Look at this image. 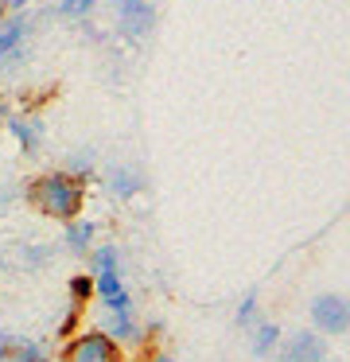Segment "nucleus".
Returning a JSON list of instances; mask_svg holds the SVG:
<instances>
[{"mask_svg":"<svg viewBox=\"0 0 350 362\" xmlns=\"http://www.w3.org/2000/svg\"><path fill=\"white\" fill-rule=\"evenodd\" d=\"M23 199L35 206L39 214L47 218H59V222H74L78 211L86 203V187L82 180L66 172H47V175H35V180L23 187Z\"/></svg>","mask_w":350,"mask_h":362,"instance_id":"nucleus-1","label":"nucleus"},{"mask_svg":"<svg viewBox=\"0 0 350 362\" xmlns=\"http://www.w3.org/2000/svg\"><path fill=\"white\" fill-rule=\"evenodd\" d=\"M93 269H98V281H93V292H101L109 312H129V292H124L121 276H117V250L113 245H101L93 253Z\"/></svg>","mask_w":350,"mask_h":362,"instance_id":"nucleus-2","label":"nucleus"},{"mask_svg":"<svg viewBox=\"0 0 350 362\" xmlns=\"http://www.w3.org/2000/svg\"><path fill=\"white\" fill-rule=\"evenodd\" d=\"M311 323H315L319 335H342L350 327V304L339 292H323V296L311 300Z\"/></svg>","mask_w":350,"mask_h":362,"instance_id":"nucleus-3","label":"nucleus"},{"mask_svg":"<svg viewBox=\"0 0 350 362\" xmlns=\"http://www.w3.org/2000/svg\"><path fill=\"white\" fill-rule=\"evenodd\" d=\"M66 362H124V354L117 339H109L105 331H90L66 346Z\"/></svg>","mask_w":350,"mask_h":362,"instance_id":"nucleus-4","label":"nucleus"},{"mask_svg":"<svg viewBox=\"0 0 350 362\" xmlns=\"http://www.w3.org/2000/svg\"><path fill=\"white\" fill-rule=\"evenodd\" d=\"M323 358H327V343L319 331H296L280 346V362H323Z\"/></svg>","mask_w":350,"mask_h":362,"instance_id":"nucleus-5","label":"nucleus"},{"mask_svg":"<svg viewBox=\"0 0 350 362\" xmlns=\"http://www.w3.org/2000/svg\"><path fill=\"white\" fill-rule=\"evenodd\" d=\"M156 28V8L144 0H121V32L124 40H144Z\"/></svg>","mask_w":350,"mask_h":362,"instance_id":"nucleus-6","label":"nucleus"},{"mask_svg":"<svg viewBox=\"0 0 350 362\" xmlns=\"http://www.w3.org/2000/svg\"><path fill=\"white\" fill-rule=\"evenodd\" d=\"M28 28H31L28 16H16V20H8V24L0 28V71H4V66H20Z\"/></svg>","mask_w":350,"mask_h":362,"instance_id":"nucleus-7","label":"nucleus"},{"mask_svg":"<svg viewBox=\"0 0 350 362\" xmlns=\"http://www.w3.org/2000/svg\"><path fill=\"white\" fill-rule=\"evenodd\" d=\"M4 125H8V133L16 136V144L23 148V156H35V152L43 148V121H35V117H8Z\"/></svg>","mask_w":350,"mask_h":362,"instance_id":"nucleus-8","label":"nucleus"},{"mask_svg":"<svg viewBox=\"0 0 350 362\" xmlns=\"http://www.w3.org/2000/svg\"><path fill=\"white\" fill-rule=\"evenodd\" d=\"M109 187H113V195L132 199V195L144 191V175H140V168H132V164H113L109 168Z\"/></svg>","mask_w":350,"mask_h":362,"instance_id":"nucleus-9","label":"nucleus"},{"mask_svg":"<svg viewBox=\"0 0 350 362\" xmlns=\"http://www.w3.org/2000/svg\"><path fill=\"white\" fill-rule=\"evenodd\" d=\"M93 234H98V226L93 222H66V234H62V242H66L70 253H86L93 245Z\"/></svg>","mask_w":350,"mask_h":362,"instance_id":"nucleus-10","label":"nucleus"},{"mask_svg":"<svg viewBox=\"0 0 350 362\" xmlns=\"http://www.w3.org/2000/svg\"><path fill=\"white\" fill-rule=\"evenodd\" d=\"M62 172H66V175H74V180H90V175H93V152L90 148H82V152H74V160H70V164L66 168H62Z\"/></svg>","mask_w":350,"mask_h":362,"instance_id":"nucleus-11","label":"nucleus"},{"mask_svg":"<svg viewBox=\"0 0 350 362\" xmlns=\"http://www.w3.org/2000/svg\"><path fill=\"white\" fill-rule=\"evenodd\" d=\"M109 339H136V323H132L129 312H113V320H109Z\"/></svg>","mask_w":350,"mask_h":362,"instance_id":"nucleus-12","label":"nucleus"},{"mask_svg":"<svg viewBox=\"0 0 350 362\" xmlns=\"http://www.w3.org/2000/svg\"><path fill=\"white\" fill-rule=\"evenodd\" d=\"M93 4H98V0H59V16L82 20V16H90V12H93Z\"/></svg>","mask_w":350,"mask_h":362,"instance_id":"nucleus-13","label":"nucleus"},{"mask_svg":"<svg viewBox=\"0 0 350 362\" xmlns=\"http://www.w3.org/2000/svg\"><path fill=\"white\" fill-rule=\"evenodd\" d=\"M276 339H280V331L272 327V323H264V327L253 335V354H269L272 346H276Z\"/></svg>","mask_w":350,"mask_h":362,"instance_id":"nucleus-14","label":"nucleus"},{"mask_svg":"<svg viewBox=\"0 0 350 362\" xmlns=\"http://www.w3.org/2000/svg\"><path fill=\"white\" fill-rule=\"evenodd\" d=\"M20 362H47V351H43V343H20Z\"/></svg>","mask_w":350,"mask_h":362,"instance_id":"nucleus-15","label":"nucleus"},{"mask_svg":"<svg viewBox=\"0 0 350 362\" xmlns=\"http://www.w3.org/2000/svg\"><path fill=\"white\" fill-rule=\"evenodd\" d=\"M70 292H74L78 304H82V300H90L93 296V276H74V281H70Z\"/></svg>","mask_w":350,"mask_h":362,"instance_id":"nucleus-16","label":"nucleus"},{"mask_svg":"<svg viewBox=\"0 0 350 362\" xmlns=\"http://www.w3.org/2000/svg\"><path fill=\"white\" fill-rule=\"evenodd\" d=\"M16 199H20V191L8 187V183H0V211H8V206H12Z\"/></svg>","mask_w":350,"mask_h":362,"instance_id":"nucleus-17","label":"nucleus"},{"mask_svg":"<svg viewBox=\"0 0 350 362\" xmlns=\"http://www.w3.org/2000/svg\"><path fill=\"white\" fill-rule=\"evenodd\" d=\"M253 308H257V296H245V304H241V312H238V323L253 320Z\"/></svg>","mask_w":350,"mask_h":362,"instance_id":"nucleus-18","label":"nucleus"},{"mask_svg":"<svg viewBox=\"0 0 350 362\" xmlns=\"http://www.w3.org/2000/svg\"><path fill=\"white\" fill-rule=\"evenodd\" d=\"M4 121H8V98L0 94V125H4Z\"/></svg>","mask_w":350,"mask_h":362,"instance_id":"nucleus-19","label":"nucleus"},{"mask_svg":"<svg viewBox=\"0 0 350 362\" xmlns=\"http://www.w3.org/2000/svg\"><path fill=\"white\" fill-rule=\"evenodd\" d=\"M4 358H8V339L0 335V362H4Z\"/></svg>","mask_w":350,"mask_h":362,"instance_id":"nucleus-20","label":"nucleus"},{"mask_svg":"<svg viewBox=\"0 0 350 362\" xmlns=\"http://www.w3.org/2000/svg\"><path fill=\"white\" fill-rule=\"evenodd\" d=\"M4 4H8V8H16V12H20L23 4H28V0H4Z\"/></svg>","mask_w":350,"mask_h":362,"instance_id":"nucleus-21","label":"nucleus"},{"mask_svg":"<svg viewBox=\"0 0 350 362\" xmlns=\"http://www.w3.org/2000/svg\"><path fill=\"white\" fill-rule=\"evenodd\" d=\"M160 362H171V358H160Z\"/></svg>","mask_w":350,"mask_h":362,"instance_id":"nucleus-22","label":"nucleus"},{"mask_svg":"<svg viewBox=\"0 0 350 362\" xmlns=\"http://www.w3.org/2000/svg\"><path fill=\"white\" fill-rule=\"evenodd\" d=\"M144 4H152V0H144Z\"/></svg>","mask_w":350,"mask_h":362,"instance_id":"nucleus-23","label":"nucleus"},{"mask_svg":"<svg viewBox=\"0 0 350 362\" xmlns=\"http://www.w3.org/2000/svg\"><path fill=\"white\" fill-rule=\"evenodd\" d=\"M0 4H4V0H0Z\"/></svg>","mask_w":350,"mask_h":362,"instance_id":"nucleus-24","label":"nucleus"}]
</instances>
